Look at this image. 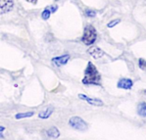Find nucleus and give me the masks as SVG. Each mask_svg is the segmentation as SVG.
Instances as JSON below:
<instances>
[{
	"label": "nucleus",
	"mask_w": 146,
	"mask_h": 140,
	"mask_svg": "<svg viewBox=\"0 0 146 140\" xmlns=\"http://www.w3.org/2000/svg\"><path fill=\"white\" fill-rule=\"evenodd\" d=\"M13 0H0V14H5L13 9Z\"/></svg>",
	"instance_id": "obj_4"
},
{
	"label": "nucleus",
	"mask_w": 146,
	"mask_h": 140,
	"mask_svg": "<svg viewBox=\"0 0 146 140\" xmlns=\"http://www.w3.org/2000/svg\"><path fill=\"white\" fill-rule=\"evenodd\" d=\"M139 67H140V69L145 70L146 71V60H143V59L139 60Z\"/></svg>",
	"instance_id": "obj_15"
},
{
	"label": "nucleus",
	"mask_w": 146,
	"mask_h": 140,
	"mask_svg": "<svg viewBox=\"0 0 146 140\" xmlns=\"http://www.w3.org/2000/svg\"><path fill=\"white\" fill-rule=\"evenodd\" d=\"M132 85H133V83H132L131 80H129V78H122V80H119L117 86L122 89H131Z\"/></svg>",
	"instance_id": "obj_5"
},
{
	"label": "nucleus",
	"mask_w": 146,
	"mask_h": 140,
	"mask_svg": "<svg viewBox=\"0 0 146 140\" xmlns=\"http://www.w3.org/2000/svg\"><path fill=\"white\" fill-rule=\"evenodd\" d=\"M47 9H48L50 12H55V11L58 9V7H57V6H55V5H53V6H50V7H48Z\"/></svg>",
	"instance_id": "obj_17"
},
{
	"label": "nucleus",
	"mask_w": 146,
	"mask_h": 140,
	"mask_svg": "<svg viewBox=\"0 0 146 140\" xmlns=\"http://www.w3.org/2000/svg\"><path fill=\"white\" fill-rule=\"evenodd\" d=\"M85 14H86V16H88V17L93 18V17H95V16H96V12H95V11H93V10H86V11H85Z\"/></svg>",
	"instance_id": "obj_14"
},
{
	"label": "nucleus",
	"mask_w": 146,
	"mask_h": 140,
	"mask_svg": "<svg viewBox=\"0 0 146 140\" xmlns=\"http://www.w3.org/2000/svg\"><path fill=\"white\" fill-rule=\"evenodd\" d=\"M69 123L72 127H74L75 129L80 130V131H84L87 129L88 125L82 118H78V117H73V118L70 119Z\"/></svg>",
	"instance_id": "obj_3"
},
{
	"label": "nucleus",
	"mask_w": 146,
	"mask_h": 140,
	"mask_svg": "<svg viewBox=\"0 0 146 140\" xmlns=\"http://www.w3.org/2000/svg\"><path fill=\"white\" fill-rule=\"evenodd\" d=\"M33 114H35L33 112H28V113H23V114H17L15 117L17 119H21L23 118H30V117L33 116Z\"/></svg>",
	"instance_id": "obj_12"
},
{
	"label": "nucleus",
	"mask_w": 146,
	"mask_h": 140,
	"mask_svg": "<svg viewBox=\"0 0 146 140\" xmlns=\"http://www.w3.org/2000/svg\"><path fill=\"white\" fill-rule=\"evenodd\" d=\"M28 2H30V3H33V4H35L37 2V0H27Z\"/></svg>",
	"instance_id": "obj_19"
},
{
	"label": "nucleus",
	"mask_w": 146,
	"mask_h": 140,
	"mask_svg": "<svg viewBox=\"0 0 146 140\" xmlns=\"http://www.w3.org/2000/svg\"><path fill=\"white\" fill-rule=\"evenodd\" d=\"M120 22H121L120 19H117V20H115V21H113V22H110L109 24H108V28H113V27H115L116 25L119 24Z\"/></svg>",
	"instance_id": "obj_16"
},
{
	"label": "nucleus",
	"mask_w": 146,
	"mask_h": 140,
	"mask_svg": "<svg viewBox=\"0 0 146 140\" xmlns=\"http://www.w3.org/2000/svg\"><path fill=\"white\" fill-rule=\"evenodd\" d=\"M70 59V56L69 55H63V56H60V57H56V58H53L52 59V63L54 65L58 67H61V66H64V65L67 64V62L69 61Z\"/></svg>",
	"instance_id": "obj_7"
},
{
	"label": "nucleus",
	"mask_w": 146,
	"mask_h": 140,
	"mask_svg": "<svg viewBox=\"0 0 146 140\" xmlns=\"http://www.w3.org/2000/svg\"><path fill=\"white\" fill-rule=\"evenodd\" d=\"M88 54L92 56L93 58H95V59H98V58L102 57L104 55V52L98 47H91L90 49H88Z\"/></svg>",
	"instance_id": "obj_8"
},
{
	"label": "nucleus",
	"mask_w": 146,
	"mask_h": 140,
	"mask_svg": "<svg viewBox=\"0 0 146 140\" xmlns=\"http://www.w3.org/2000/svg\"><path fill=\"white\" fill-rule=\"evenodd\" d=\"M56 1H58V0H56Z\"/></svg>",
	"instance_id": "obj_20"
},
{
	"label": "nucleus",
	"mask_w": 146,
	"mask_h": 140,
	"mask_svg": "<svg viewBox=\"0 0 146 140\" xmlns=\"http://www.w3.org/2000/svg\"><path fill=\"white\" fill-rule=\"evenodd\" d=\"M137 113L140 117L146 118V102H142L139 104L137 107Z\"/></svg>",
	"instance_id": "obj_10"
},
{
	"label": "nucleus",
	"mask_w": 146,
	"mask_h": 140,
	"mask_svg": "<svg viewBox=\"0 0 146 140\" xmlns=\"http://www.w3.org/2000/svg\"><path fill=\"white\" fill-rule=\"evenodd\" d=\"M50 14H51V12L48 10V9H45V10L42 12V14H41V17H42V19L43 20H47V19H49V17H50Z\"/></svg>",
	"instance_id": "obj_13"
},
{
	"label": "nucleus",
	"mask_w": 146,
	"mask_h": 140,
	"mask_svg": "<svg viewBox=\"0 0 146 140\" xmlns=\"http://www.w3.org/2000/svg\"><path fill=\"white\" fill-rule=\"evenodd\" d=\"M46 134H47V136H49V137L57 138V137H59L60 132L56 127H51V128H49L48 130H46Z\"/></svg>",
	"instance_id": "obj_9"
},
{
	"label": "nucleus",
	"mask_w": 146,
	"mask_h": 140,
	"mask_svg": "<svg viewBox=\"0 0 146 140\" xmlns=\"http://www.w3.org/2000/svg\"><path fill=\"white\" fill-rule=\"evenodd\" d=\"M82 83L84 84H95L100 85L101 84V76L91 62H88L87 64V68L84 72V78L82 80Z\"/></svg>",
	"instance_id": "obj_1"
},
{
	"label": "nucleus",
	"mask_w": 146,
	"mask_h": 140,
	"mask_svg": "<svg viewBox=\"0 0 146 140\" xmlns=\"http://www.w3.org/2000/svg\"><path fill=\"white\" fill-rule=\"evenodd\" d=\"M80 99H82V100L86 101V102H88L90 105H93V106H103V103L102 101L99 100V99H93V98H90V97L84 95V94H80L78 95Z\"/></svg>",
	"instance_id": "obj_6"
},
{
	"label": "nucleus",
	"mask_w": 146,
	"mask_h": 140,
	"mask_svg": "<svg viewBox=\"0 0 146 140\" xmlns=\"http://www.w3.org/2000/svg\"><path fill=\"white\" fill-rule=\"evenodd\" d=\"M96 38H97V33L93 26H86L84 28V36L82 38V41L86 45H90L95 42Z\"/></svg>",
	"instance_id": "obj_2"
},
{
	"label": "nucleus",
	"mask_w": 146,
	"mask_h": 140,
	"mask_svg": "<svg viewBox=\"0 0 146 140\" xmlns=\"http://www.w3.org/2000/svg\"><path fill=\"white\" fill-rule=\"evenodd\" d=\"M4 129H5V127H3V126H0V137H3V134H1V132L3 131Z\"/></svg>",
	"instance_id": "obj_18"
},
{
	"label": "nucleus",
	"mask_w": 146,
	"mask_h": 140,
	"mask_svg": "<svg viewBox=\"0 0 146 140\" xmlns=\"http://www.w3.org/2000/svg\"><path fill=\"white\" fill-rule=\"evenodd\" d=\"M52 112H53V108L52 107L47 108L45 111L39 113L38 117H39V118H41V119H47V118H49V117H50V115L52 114Z\"/></svg>",
	"instance_id": "obj_11"
}]
</instances>
